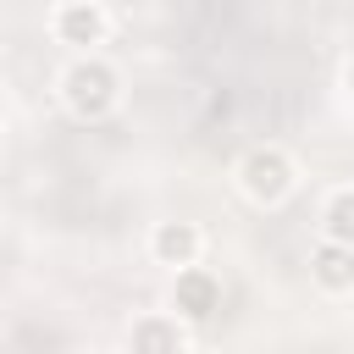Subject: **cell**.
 <instances>
[{
  "mask_svg": "<svg viewBox=\"0 0 354 354\" xmlns=\"http://www.w3.org/2000/svg\"><path fill=\"white\" fill-rule=\"evenodd\" d=\"M61 100H66V111H72L77 122H100V116H111V105H116V72H111L105 61L83 55V61H72V66L61 72Z\"/></svg>",
  "mask_w": 354,
  "mask_h": 354,
  "instance_id": "cell-1",
  "label": "cell"
},
{
  "mask_svg": "<svg viewBox=\"0 0 354 354\" xmlns=\"http://www.w3.org/2000/svg\"><path fill=\"white\" fill-rule=\"evenodd\" d=\"M238 188L254 199V205H282L293 194V160L277 149V144H254L243 160H238Z\"/></svg>",
  "mask_w": 354,
  "mask_h": 354,
  "instance_id": "cell-2",
  "label": "cell"
},
{
  "mask_svg": "<svg viewBox=\"0 0 354 354\" xmlns=\"http://www.w3.org/2000/svg\"><path fill=\"white\" fill-rule=\"evenodd\" d=\"M171 304L183 321H210L221 310V282L205 271V266H183L177 282H171Z\"/></svg>",
  "mask_w": 354,
  "mask_h": 354,
  "instance_id": "cell-3",
  "label": "cell"
},
{
  "mask_svg": "<svg viewBox=\"0 0 354 354\" xmlns=\"http://www.w3.org/2000/svg\"><path fill=\"white\" fill-rule=\"evenodd\" d=\"M105 11L94 6V0H66V6H55V39L61 44H77V50H88V44H100L105 39Z\"/></svg>",
  "mask_w": 354,
  "mask_h": 354,
  "instance_id": "cell-4",
  "label": "cell"
},
{
  "mask_svg": "<svg viewBox=\"0 0 354 354\" xmlns=\"http://www.w3.org/2000/svg\"><path fill=\"white\" fill-rule=\"evenodd\" d=\"M310 277H315L326 293H354V243L321 238V243L310 249Z\"/></svg>",
  "mask_w": 354,
  "mask_h": 354,
  "instance_id": "cell-5",
  "label": "cell"
},
{
  "mask_svg": "<svg viewBox=\"0 0 354 354\" xmlns=\"http://www.w3.org/2000/svg\"><path fill=\"white\" fill-rule=\"evenodd\" d=\"M199 249H205V238H199V227L194 221H160L155 232H149V254L160 260V266H194L199 260Z\"/></svg>",
  "mask_w": 354,
  "mask_h": 354,
  "instance_id": "cell-6",
  "label": "cell"
},
{
  "mask_svg": "<svg viewBox=\"0 0 354 354\" xmlns=\"http://www.w3.org/2000/svg\"><path fill=\"white\" fill-rule=\"evenodd\" d=\"M183 326L171 315H138L127 326V354H183Z\"/></svg>",
  "mask_w": 354,
  "mask_h": 354,
  "instance_id": "cell-7",
  "label": "cell"
},
{
  "mask_svg": "<svg viewBox=\"0 0 354 354\" xmlns=\"http://www.w3.org/2000/svg\"><path fill=\"white\" fill-rule=\"evenodd\" d=\"M326 238H337V243H354V188H343V194H332L326 199Z\"/></svg>",
  "mask_w": 354,
  "mask_h": 354,
  "instance_id": "cell-8",
  "label": "cell"
},
{
  "mask_svg": "<svg viewBox=\"0 0 354 354\" xmlns=\"http://www.w3.org/2000/svg\"><path fill=\"white\" fill-rule=\"evenodd\" d=\"M348 88H354V72H348Z\"/></svg>",
  "mask_w": 354,
  "mask_h": 354,
  "instance_id": "cell-9",
  "label": "cell"
},
{
  "mask_svg": "<svg viewBox=\"0 0 354 354\" xmlns=\"http://www.w3.org/2000/svg\"><path fill=\"white\" fill-rule=\"evenodd\" d=\"M88 354H94V348H88Z\"/></svg>",
  "mask_w": 354,
  "mask_h": 354,
  "instance_id": "cell-10",
  "label": "cell"
}]
</instances>
